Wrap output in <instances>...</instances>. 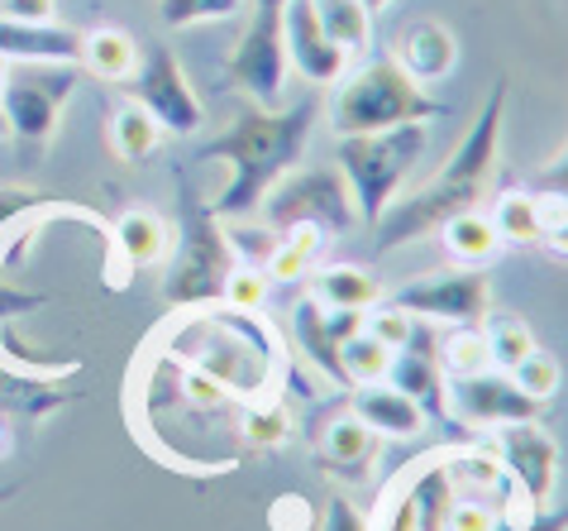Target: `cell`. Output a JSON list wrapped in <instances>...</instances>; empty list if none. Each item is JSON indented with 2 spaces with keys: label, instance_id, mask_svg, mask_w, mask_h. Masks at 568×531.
Instances as JSON below:
<instances>
[{
  "label": "cell",
  "instance_id": "obj_1",
  "mask_svg": "<svg viewBox=\"0 0 568 531\" xmlns=\"http://www.w3.org/2000/svg\"><path fill=\"white\" fill-rule=\"evenodd\" d=\"M507 101H511V87H507V77H497L493 91H487V101H483V111H478V120L468 124L464 144L454 149V159L439 168L420 192L392 201V207L383 211V221L373 226V249L377 254H397V249L435 236L449 216L483 207L487 192H493V178H497V159H501Z\"/></svg>",
  "mask_w": 568,
  "mask_h": 531
},
{
  "label": "cell",
  "instance_id": "obj_2",
  "mask_svg": "<svg viewBox=\"0 0 568 531\" xmlns=\"http://www.w3.org/2000/svg\"><path fill=\"white\" fill-rule=\"evenodd\" d=\"M315 120H321V97H302L277 111L248 101L225 134H215L211 144H201L196 163H230V182L220 201H211L220 221H244L258 211V201L306 159Z\"/></svg>",
  "mask_w": 568,
  "mask_h": 531
},
{
  "label": "cell",
  "instance_id": "obj_3",
  "mask_svg": "<svg viewBox=\"0 0 568 531\" xmlns=\"http://www.w3.org/2000/svg\"><path fill=\"white\" fill-rule=\"evenodd\" d=\"M234 263L240 259H234L225 221H220L211 201L196 192L186 168H178V254H172L168 278H163V302L178 311L220 307Z\"/></svg>",
  "mask_w": 568,
  "mask_h": 531
},
{
  "label": "cell",
  "instance_id": "obj_4",
  "mask_svg": "<svg viewBox=\"0 0 568 531\" xmlns=\"http://www.w3.org/2000/svg\"><path fill=\"white\" fill-rule=\"evenodd\" d=\"M445 116H454V106L435 101L420 82H412L392 53L363 58L358 68H349L335 82V101H329L335 134H373V130H392V124L445 120Z\"/></svg>",
  "mask_w": 568,
  "mask_h": 531
},
{
  "label": "cell",
  "instance_id": "obj_5",
  "mask_svg": "<svg viewBox=\"0 0 568 531\" xmlns=\"http://www.w3.org/2000/svg\"><path fill=\"white\" fill-rule=\"evenodd\" d=\"M425 149H430L425 120L392 124V130H373V134H339L335 159H339L344 182H349L354 216L363 230H373L383 221V211L397 201L406 173L425 159Z\"/></svg>",
  "mask_w": 568,
  "mask_h": 531
},
{
  "label": "cell",
  "instance_id": "obj_6",
  "mask_svg": "<svg viewBox=\"0 0 568 531\" xmlns=\"http://www.w3.org/2000/svg\"><path fill=\"white\" fill-rule=\"evenodd\" d=\"M82 87V62H10L0 87L6 130L29 149H43L58 134L62 106Z\"/></svg>",
  "mask_w": 568,
  "mask_h": 531
},
{
  "label": "cell",
  "instance_id": "obj_7",
  "mask_svg": "<svg viewBox=\"0 0 568 531\" xmlns=\"http://www.w3.org/2000/svg\"><path fill=\"white\" fill-rule=\"evenodd\" d=\"M258 216L267 230H287V226H321L325 236H344L349 226H358L354 197L339 168H292L273 192L258 201Z\"/></svg>",
  "mask_w": 568,
  "mask_h": 531
},
{
  "label": "cell",
  "instance_id": "obj_8",
  "mask_svg": "<svg viewBox=\"0 0 568 531\" xmlns=\"http://www.w3.org/2000/svg\"><path fill=\"white\" fill-rule=\"evenodd\" d=\"M282 6L287 0H254L240 43L225 62L234 91H244L263 111L287 106V49H282Z\"/></svg>",
  "mask_w": 568,
  "mask_h": 531
},
{
  "label": "cell",
  "instance_id": "obj_9",
  "mask_svg": "<svg viewBox=\"0 0 568 531\" xmlns=\"http://www.w3.org/2000/svg\"><path fill=\"white\" fill-rule=\"evenodd\" d=\"M130 101H139L144 111L163 124V134H201L206 124V111H201V97L186 77L182 58L168 49V43H149L139 49V68L124 82Z\"/></svg>",
  "mask_w": 568,
  "mask_h": 531
},
{
  "label": "cell",
  "instance_id": "obj_10",
  "mask_svg": "<svg viewBox=\"0 0 568 531\" xmlns=\"http://www.w3.org/2000/svg\"><path fill=\"white\" fill-rule=\"evenodd\" d=\"M487 445H493L501 470L516 483V493L526 498L530 508H549L555 483H559V445H555V435L540 427V417L487 431Z\"/></svg>",
  "mask_w": 568,
  "mask_h": 531
},
{
  "label": "cell",
  "instance_id": "obj_11",
  "mask_svg": "<svg viewBox=\"0 0 568 531\" xmlns=\"http://www.w3.org/2000/svg\"><path fill=\"white\" fill-rule=\"evenodd\" d=\"M402 311H412L416 321H445V325H478L493 307V283H487L483 269H459L454 263L449 273L420 278V283H406L387 297Z\"/></svg>",
  "mask_w": 568,
  "mask_h": 531
},
{
  "label": "cell",
  "instance_id": "obj_12",
  "mask_svg": "<svg viewBox=\"0 0 568 531\" xmlns=\"http://www.w3.org/2000/svg\"><path fill=\"white\" fill-rule=\"evenodd\" d=\"M449 412L468 431H497V427H511V421H535L540 402L520 393L511 373L483 369V373H468V379H449Z\"/></svg>",
  "mask_w": 568,
  "mask_h": 531
},
{
  "label": "cell",
  "instance_id": "obj_13",
  "mask_svg": "<svg viewBox=\"0 0 568 531\" xmlns=\"http://www.w3.org/2000/svg\"><path fill=\"white\" fill-rule=\"evenodd\" d=\"M282 49H287V68H296L311 87H335L344 72L354 68L339 53V43L325 34L315 0H287L282 6Z\"/></svg>",
  "mask_w": 568,
  "mask_h": 531
},
{
  "label": "cell",
  "instance_id": "obj_14",
  "mask_svg": "<svg viewBox=\"0 0 568 531\" xmlns=\"http://www.w3.org/2000/svg\"><path fill=\"white\" fill-rule=\"evenodd\" d=\"M292 325H296V350H302L306 364L321 373L325 383L349 388V379H344V369H339V345L354 331H363V311H335V307L315 302L311 292H302V302L292 307Z\"/></svg>",
  "mask_w": 568,
  "mask_h": 531
},
{
  "label": "cell",
  "instance_id": "obj_15",
  "mask_svg": "<svg viewBox=\"0 0 568 531\" xmlns=\"http://www.w3.org/2000/svg\"><path fill=\"white\" fill-rule=\"evenodd\" d=\"M392 58L402 62V72L412 77V82H445V77L459 68V34L445 24V20H430V14H420L397 34V49Z\"/></svg>",
  "mask_w": 568,
  "mask_h": 531
},
{
  "label": "cell",
  "instance_id": "obj_16",
  "mask_svg": "<svg viewBox=\"0 0 568 531\" xmlns=\"http://www.w3.org/2000/svg\"><path fill=\"white\" fill-rule=\"evenodd\" d=\"M0 58L6 62H82V29L58 20H10L0 14Z\"/></svg>",
  "mask_w": 568,
  "mask_h": 531
},
{
  "label": "cell",
  "instance_id": "obj_17",
  "mask_svg": "<svg viewBox=\"0 0 568 531\" xmlns=\"http://www.w3.org/2000/svg\"><path fill=\"white\" fill-rule=\"evenodd\" d=\"M387 383L402 388V393L425 412V421H439V427H449V431L459 427L449 412V379H445V369H439L435 354L397 350V359H392V369H387Z\"/></svg>",
  "mask_w": 568,
  "mask_h": 531
},
{
  "label": "cell",
  "instance_id": "obj_18",
  "mask_svg": "<svg viewBox=\"0 0 568 531\" xmlns=\"http://www.w3.org/2000/svg\"><path fill=\"white\" fill-rule=\"evenodd\" d=\"M349 412H354L368 431H377V441H416V435L430 427V421H425V412L402 393V388H377V383L354 388Z\"/></svg>",
  "mask_w": 568,
  "mask_h": 531
},
{
  "label": "cell",
  "instance_id": "obj_19",
  "mask_svg": "<svg viewBox=\"0 0 568 531\" xmlns=\"http://www.w3.org/2000/svg\"><path fill=\"white\" fill-rule=\"evenodd\" d=\"M115 254L124 259V283H130V273L139 269H153V263H163L172 254V230L168 221L158 211H144V207H134V211H124L115 226H110V240H105Z\"/></svg>",
  "mask_w": 568,
  "mask_h": 531
},
{
  "label": "cell",
  "instance_id": "obj_20",
  "mask_svg": "<svg viewBox=\"0 0 568 531\" xmlns=\"http://www.w3.org/2000/svg\"><path fill=\"white\" fill-rule=\"evenodd\" d=\"M377 431H368L354 412H339L325 421V435H321V470L339 474V479H363L368 474V464L377 460Z\"/></svg>",
  "mask_w": 568,
  "mask_h": 531
},
{
  "label": "cell",
  "instance_id": "obj_21",
  "mask_svg": "<svg viewBox=\"0 0 568 531\" xmlns=\"http://www.w3.org/2000/svg\"><path fill=\"white\" fill-rule=\"evenodd\" d=\"M82 393L72 388H58V379H43V373H29V369H14L0 359V412L6 417H20V421H43L49 412L68 408Z\"/></svg>",
  "mask_w": 568,
  "mask_h": 531
},
{
  "label": "cell",
  "instance_id": "obj_22",
  "mask_svg": "<svg viewBox=\"0 0 568 531\" xmlns=\"http://www.w3.org/2000/svg\"><path fill=\"white\" fill-rule=\"evenodd\" d=\"M435 236L445 240V254L459 263V269H487V263L501 254V236H497L493 216H487L483 207L449 216V221L439 226Z\"/></svg>",
  "mask_w": 568,
  "mask_h": 531
},
{
  "label": "cell",
  "instance_id": "obj_23",
  "mask_svg": "<svg viewBox=\"0 0 568 531\" xmlns=\"http://www.w3.org/2000/svg\"><path fill=\"white\" fill-rule=\"evenodd\" d=\"M306 278H311L306 292L335 311H368L373 302H383V288L363 263H325V269H311Z\"/></svg>",
  "mask_w": 568,
  "mask_h": 531
},
{
  "label": "cell",
  "instance_id": "obj_24",
  "mask_svg": "<svg viewBox=\"0 0 568 531\" xmlns=\"http://www.w3.org/2000/svg\"><path fill=\"white\" fill-rule=\"evenodd\" d=\"M134 68H139V43H134L130 29L97 24V29H87V34H82V72L101 77V82L124 87L134 77Z\"/></svg>",
  "mask_w": 568,
  "mask_h": 531
},
{
  "label": "cell",
  "instance_id": "obj_25",
  "mask_svg": "<svg viewBox=\"0 0 568 531\" xmlns=\"http://www.w3.org/2000/svg\"><path fill=\"white\" fill-rule=\"evenodd\" d=\"M321 249H325V230L311 226V221L277 230V244H273V254H267V263H263L267 283H302L315 263H321Z\"/></svg>",
  "mask_w": 568,
  "mask_h": 531
},
{
  "label": "cell",
  "instance_id": "obj_26",
  "mask_svg": "<svg viewBox=\"0 0 568 531\" xmlns=\"http://www.w3.org/2000/svg\"><path fill=\"white\" fill-rule=\"evenodd\" d=\"M315 14H321L325 34L339 43V53L358 62L373 49V14L358 6V0H315Z\"/></svg>",
  "mask_w": 568,
  "mask_h": 531
},
{
  "label": "cell",
  "instance_id": "obj_27",
  "mask_svg": "<svg viewBox=\"0 0 568 531\" xmlns=\"http://www.w3.org/2000/svg\"><path fill=\"white\" fill-rule=\"evenodd\" d=\"M445 464H449L454 489H459L464 498H493V493H507V470H501V460L493 455V445H487V441H483V445L454 450Z\"/></svg>",
  "mask_w": 568,
  "mask_h": 531
},
{
  "label": "cell",
  "instance_id": "obj_28",
  "mask_svg": "<svg viewBox=\"0 0 568 531\" xmlns=\"http://www.w3.org/2000/svg\"><path fill=\"white\" fill-rule=\"evenodd\" d=\"M163 144V124H158L139 101H124L115 116H110V149L124 163H144L149 153Z\"/></svg>",
  "mask_w": 568,
  "mask_h": 531
},
{
  "label": "cell",
  "instance_id": "obj_29",
  "mask_svg": "<svg viewBox=\"0 0 568 531\" xmlns=\"http://www.w3.org/2000/svg\"><path fill=\"white\" fill-rule=\"evenodd\" d=\"M406 489H412V498H416L420 531H445L449 508H454V498H459V489H454V479H449V464L430 460L420 474L406 479Z\"/></svg>",
  "mask_w": 568,
  "mask_h": 531
},
{
  "label": "cell",
  "instance_id": "obj_30",
  "mask_svg": "<svg viewBox=\"0 0 568 531\" xmlns=\"http://www.w3.org/2000/svg\"><path fill=\"white\" fill-rule=\"evenodd\" d=\"M435 359H439V369H445V379H468V373L493 369V354H487L483 321H478V325H454V331L439 340Z\"/></svg>",
  "mask_w": 568,
  "mask_h": 531
},
{
  "label": "cell",
  "instance_id": "obj_31",
  "mask_svg": "<svg viewBox=\"0 0 568 531\" xmlns=\"http://www.w3.org/2000/svg\"><path fill=\"white\" fill-rule=\"evenodd\" d=\"M392 359H397V350H387L383 340H373L368 331H354L339 345V369H344V379H349V388L383 383L387 369H392Z\"/></svg>",
  "mask_w": 568,
  "mask_h": 531
},
{
  "label": "cell",
  "instance_id": "obj_32",
  "mask_svg": "<svg viewBox=\"0 0 568 531\" xmlns=\"http://www.w3.org/2000/svg\"><path fill=\"white\" fill-rule=\"evenodd\" d=\"M493 226L501 244H540V207L535 192H501L493 201Z\"/></svg>",
  "mask_w": 568,
  "mask_h": 531
},
{
  "label": "cell",
  "instance_id": "obj_33",
  "mask_svg": "<svg viewBox=\"0 0 568 531\" xmlns=\"http://www.w3.org/2000/svg\"><path fill=\"white\" fill-rule=\"evenodd\" d=\"M483 335H487V354H493V369L511 373L520 359H526L535 350V331L520 317H483Z\"/></svg>",
  "mask_w": 568,
  "mask_h": 531
},
{
  "label": "cell",
  "instance_id": "obj_34",
  "mask_svg": "<svg viewBox=\"0 0 568 531\" xmlns=\"http://www.w3.org/2000/svg\"><path fill=\"white\" fill-rule=\"evenodd\" d=\"M240 431H244L248 445L277 450V445L292 441V412L282 408V398H263V402H254V408L244 412V427Z\"/></svg>",
  "mask_w": 568,
  "mask_h": 531
},
{
  "label": "cell",
  "instance_id": "obj_35",
  "mask_svg": "<svg viewBox=\"0 0 568 531\" xmlns=\"http://www.w3.org/2000/svg\"><path fill=\"white\" fill-rule=\"evenodd\" d=\"M511 379H516V388L526 398H535V402H549L559 393V383H564V364L549 350H540L535 345L526 359H520V364L511 369Z\"/></svg>",
  "mask_w": 568,
  "mask_h": 531
},
{
  "label": "cell",
  "instance_id": "obj_36",
  "mask_svg": "<svg viewBox=\"0 0 568 531\" xmlns=\"http://www.w3.org/2000/svg\"><path fill=\"white\" fill-rule=\"evenodd\" d=\"M244 10V0H158V20L168 29H192V24H215L234 20Z\"/></svg>",
  "mask_w": 568,
  "mask_h": 531
},
{
  "label": "cell",
  "instance_id": "obj_37",
  "mask_svg": "<svg viewBox=\"0 0 568 531\" xmlns=\"http://www.w3.org/2000/svg\"><path fill=\"white\" fill-rule=\"evenodd\" d=\"M412 325H416V317L412 311H402L397 302H373L368 311H363V331H368L373 340H383L387 350H406Z\"/></svg>",
  "mask_w": 568,
  "mask_h": 531
},
{
  "label": "cell",
  "instance_id": "obj_38",
  "mask_svg": "<svg viewBox=\"0 0 568 531\" xmlns=\"http://www.w3.org/2000/svg\"><path fill=\"white\" fill-rule=\"evenodd\" d=\"M267 302V273L258 263H234L230 278H225V297L220 307H234V311H263Z\"/></svg>",
  "mask_w": 568,
  "mask_h": 531
},
{
  "label": "cell",
  "instance_id": "obj_39",
  "mask_svg": "<svg viewBox=\"0 0 568 531\" xmlns=\"http://www.w3.org/2000/svg\"><path fill=\"white\" fill-rule=\"evenodd\" d=\"M493 518L497 512L483 503V498H454V508H449V522L445 531H493Z\"/></svg>",
  "mask_w": 568,
  "mask_h": 531
},
{
  "label": "cell",
  "instance_id": "obj_40",
  "mask_svg": "<svg viewBox=\"0 0 568 531\" xmlns=\"http://www.w3.org/2000/svg\"><path fill=\"white\" fill-rule=\"evenodd\" d=\"M321 531H368V518H363L344 493H335L325 503V512H321Z\"/></svg>",
  "mask_w": 568,
  "mask_h": 531
},
{
  "label": "cell",
  "instance_id": "obj_41",
  "mask_svg": "<svg viewBox=\"0 0 568 531\" xmlns=\"http://www.w3.org/2000/svg\"><path fill=\"white\" fill-rule=\"evenodd\" d=\"M383 531H420V512H416V498H412L406 483L392 493V508H387V518H383Z\"/></svg>",
  "mask_w": 568,
  "mask_h": 531
},
{
  "label": "cell",
  "instance_id": "obj_42",
  "mask_svg": "<svg viewBox=\"0 0 568 531\" xmlns=\"http://www.w3.org/2000/svg\"><path fill=\"white\" fill-rule=\"evenodd\" d=\"M493 531H568V508L564 512H545V508H530V527H516L507 512L497 508L493 518Z\"/></svg>",
  "mask_w": 568,
  "mask_h": 531
},
{
  "label": "cell",
  "instance_id": "obj_43",
  "mask_svg": "<svg viewBox=\"0 0 568 531\" xmlns=\"http://www.w3.org/2000/svg\"><path fill=\"white\" fill-rule=\"evenodd\" d=\"M530 192H559V197H568V149H564L549 168H540V173H535Z\"/></svg>",
  "mask_w": 568,
  "mask_h": 531
},
{
  "label": "cell",
  "instance_id": "obj_44",
  "mask_svg": "<svg viewBox=\"0 0 568 531\" xmlns=\"http://www.w3.org/2000/svg\"><path fill=\"white\" fill-rule=\"evenodd\" d=\"M0 14H10V20H53L58 0H0Z\"/></svg>",
  "mask_w": 568,
  "mask_h": 531
},
{
  "label": "cell",
  "instance_id": "obj_45",
  "mask_svg": "<svg viewBox=\"0 0 568 531\" xmlns=\"http://www.w3.org/2000/svg\"><path fill=\"white\" fill-rule=\"evenodd\" d=\"M358 6H363V10H368V14H373V20H377V14H383L387 6H397V0H358Z\"/></svg>",
  "mask_w": 568,
  "mask_h": 531
},
{
  "label": "cell",
  "instance_id": "obj_46",
  "mask_svg": "<svg viewBox=\"0 0 568 531\" xmlns=\"http://www.w3.org/2000/svg\"><path fill=\"white\" fill-rule=\"evenodd\" d=\"M6 421H10V417L0 412V455H6V450H10V427H6Z\"/></svg>",
  "mask_w": 568,
  "mask_h": 531
},
{
  "label": "cell",
  "instance_id": "obj_47",
  "mask_svg": "<svg viewBox=\"0 0 568 531\" xmlns=\"http://www.w3.org/2000/svg\"><path fill=\"white\" fill-rule=\"evenodd\" d=\"M14 493H20V483H6V489H0V503H10Z\"/></svg>",
  "mask_w": 568,
  "mask_h": 531
},
{
  "label": "cell",
  "instance_id": "obj_48",
  "mask_svg": "<svg viewBox=\"0 0 568 531\" xmlns=\"http://www.w3.org/2000/svg\"><path fill=\"white\" fill-rule=\"evenodd\" d=\"M6 72H10V62H6V58H0V87H6Z\"/></svg>",
  "mask_w": 568,
  "mask_h": 531
},
{
  "label": "cell",
  "instance_id": "obj_49",
  "mask_svg": "<svg viewBox=\"0 0 568 531\" xmlns=\"http://www.w3.org/2000/svg\"><path fill=\"white\" fill-rule=\"evenodd\" d=\"M6 134H10V130H6V116H0V139H6Z\"/></svg>",
  "mask_w": 568,
  "mask_h": 531
}]
</instances>
